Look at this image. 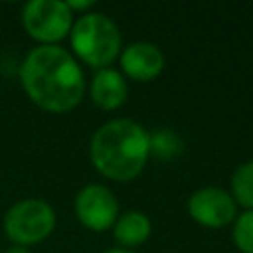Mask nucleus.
<instances>
[{
  "mask_svg": "<svg viewBox=\"0 0 253 253\" xmlns=\"http://www.w3.org/2000/svg\"><path fill=\"white\" fill-rule=\"evenodd\" d=\"M20 83L34 105L47 113H69L85 97V75L73 53L61 45H38L20 65Z\"/></svg>",
  "mask_w": 253,
  "mask_h": 253,
  "instance_id": "f257e3e1",
  "label": "nucleus"
},
{
  "mask_svg": "<svg viewBox=\"0 0 253 253\" xmlns=\"http://www.w3.org/2000/svg\"><path fill=\"white\" fill-rule=\"evenodd\" d=\"M89 158L105 178L130 182L146 168L150 158V132L134 119H111L93 132Z\"/></svg>",
  "mask_w": 253,
  "mask_h": 253,
  "instance_id": "f03ea898",
  "label": "nucleus"
},
{
  "mask_svg": "<svg viewBox=\"0 0 253 253\" xmlns=\"http://www.w3.org/2000/svg\"><path fill=\"white\" fill-rule=\"evenodd\" d=\"M71 53L93 69L111 67L123 49V36L115 20L103 12L81 14L69 32Z\"/></svg>",
  "mask_w": 253,
  "mask_h": 253,
  "instance_id": "7ed1b4c3",
  "label": "nucleus"
},
{
  "mask_svg": "<svg viewBox=\"0 0 253 253\" xmlns=\"http://www.w3.org/2000/svg\"><path fill=\"white\" fill-rule=\"evenodd\" d=\"M57 223L53 206L42 198H24L12 204L2 219L6 237L14 245L30 247L45 241Z\"/></svg>",
  "mask_w": 253,
  "mask_h": 253,
  "instance_id": "20e7f679",
  "label": "nucleus"
},
{
  "mask_svg": "<svg viewBox=\"0 0 253 253\" xmlns=\"http://www.w3.org/2000/svg\"><path fill=\"white\" fill-rule=\"evenodd\" d=\"M20 22L38 45H57L69 36L75 16L65 0H30L22 6Z\"/></svg>",
  "mask_w": 253,
  "mask_h": 253,
  "instance_id": "39448f33",
  "label": "nucleus"
},
{
  "mask_svg": "<svg viewBox=\"0 0 253 253\" xmlns=\"http://www.w3.org/2000/svg\"><path fill=\"white\" fill-rule=\"evenodd\" d=\"M79 223L91 231H107L115 225L119 213V200L103 184H85L73 202Z\"/></svg>",
  "mask_w": 253,
  "mask_h": 253,
  "instance_id": "423d86ee",
  "label": "nucleus"
},
{
  "mask_svg": "<svg viewBox=\"0 0 253 253\" xmlns=\"http://www.w3.org/2000/svg\"><path fill=\"white\" fill-rule=\"evenodd\" d=\"M188 213L202 227L221 229L231 225L237 217V204L225 188L204 186L188 198Z\"/></svg>",
  "mask_w": 253,
  "mask_h": 253,
  "instance_id": "0eeeda50",
  "label": "nucleus"
},
{
  "mask_svg": "<svg viewBox=\"0 0 253 253\" xmlns=\"http://www.w3.org/2000/svg\"><path fill=\"white\" fill-rule=\"evenodd\" d=\"M121 73L138 83L154 81L166 67V57L162 49L152 42H130L121 49L119 55Z\"/></svg>",
  "mask_w": 253,
  "mask_h": 253,
  "instance_id": "6e6552de",
  "label": "nucleus"
},
{
  "mask_svg": "<svg viewBox=\"0 0 253 253\" xmlns=\"http://www.w3.org/2000/svg\"><path fill=\"white\" fill-rule=\"evenodd\" d=\"M128 95V85L125 75L115 67L97 69L89 83L91 101L103 111H115L125 105Z\"/></svg>",
  "mask_w": 253,
  "mask_h": 253,
  "instance_id": "1a4fd4ad",
  "label": "nucleus"
},
{
  "mask_svg": "<svg viewBox=\"0 0 253 253\" xmlns=\"http://www.w3.org/2000/svg\"><path fill=\"white\" fill-rule=\"evenodd\" d=\"M113 229V237L117 241V247H125V249H132L146 243V239L152 233V221L144 211L138 210H130L125 211L117 217Z\"/></svg>",
  "mask_w": 253,
  "mask_h": 253,
  "instance_id": "9d476101",
  "label": "nucleus"
},
{
  "mask_svg": "<svg viewBox=\"0 0 253 253\" xmlns=\"http://www.w3.org/2000/svg\"><path fill=\"white\" fill-rule=\"evenodd\" d=\"M227 192L237 206L243 210H253V160L241 162L233 170Z\"/></svg>",
  "mask_w": 253,
  "mask_h": 253,
  "instance_id": "9b49d317",
  "label": "nucleus"
},
{
  "mask_svg": "<svg viewBox=\"0 0 253 253\" xmlns=\"http://www.w3.org/2000/svg\"><path fill=\"white\" fill-rule=\"evenodd\" d=\"M184 150V140L170 128H158L150 132V154L162 160H172Z\"/></svg>",
  "mask_w": 253,
  "mask_h": 253,
  "instance_id": "f8f14e48",
  "label": "nucleus"
},
{
  "mask_svg": "<svg viewBox=\"0 0 253 253\" xmlns=\"http://www.w3.org/2000/svg\"><path fill=\"white\" fill-rule=\"evenodd\" d=\"M231 239L241 253H253V210H243L233 219Z\"/></svg>",
  "mask_w": 253,
  "mask_h": 253,
  "instance_id": "ddd939ff",
  "label": "nucleus"
},
{
  "mask_svg": "<svg viewBox=\"0 0 253 253\" xmlns=\"http://www.w3.org/2000/svg\"><path fill=\"white\" fill-rule=\"evenodd\" d=\"M65 4H67V8L71 10V14H73V16H75L77 12L87 14V12L95 6V2H93V0H65Z\"/></svg>",
  "mask_w": 253,
  "mask_h": 253,
  "instance_id": "4468645a",
  "label": "nucleus"
},
{
  "mask_svg": "<svg viewBox=\"0 0 253 253\" xmlns=\"http://www.w3.org/2000/svg\"><path fill=\"white\" fill-rule=\"evenodd\" d=\"M2 253H32L28 247H22V245H12V247H8L6 251H2Z\"/></svg>",
  "mask_w": 253,
  "mask_h": 253,
  "instance_id": "2eb2a0df",
  "label": "nucleus"
},
{
  "mask_svg": "<svg viewBox=\"0 0 253 253\" xmlns=\"http://www.w3.org/2000/svg\"><path fill=\"white\" fill-rule=\"evenodd\" d=\"M103 253H134V251L132 249H125V247H111V249H107Z\"/></svg>",
  "mask_w": 253,
  "mask_h": 253,
  "instance_id": "dca6fc26",
  "label": "nucleus"
},
{
  "mask_svg": "<svg viewBox=\"0 0 253 253\" xmlns=\"http://www.w3.org/2000/svg\"><path fill=\"white\" fill-rule=\"evenodd\" d=\"M0 253H2V249H0Z\"/></svg>",
  "mask_w": 253,
  "mask_h": 253,
  "instance_id": "f3484780",
  "label": "nucleus"
}]
</instances>
